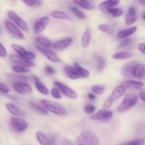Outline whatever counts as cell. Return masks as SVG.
I'll list each match as a JSON object with an SVG mask.
<instances>
[{
    "label": "cell",
    "instance_id": "6da1fadb",
    "mask_svg": "<svg viewBox=\"0 0 145 145\" xmlns=\"http://www.w3.org/2000/svg\"><path fill=\"white\" fill-rule=\"evenodd\" d=\"M99 137L91 130L82 132L75 140L76 145H99Z\"/></svg>",
    "mask_w": 145,
    "mask_h": 145
},
{
    "label": "cell",
    "instance_id": "7a4b0ae2",
    "mask_svg": "<svg viewBox=\"0 0 145 145\" xmlns=\"http://www.w3.org/2000/svg\"><path fill=\"white\" fill-rule=\"evenodd\" d=\"M40 104L48 112H50L57 116H66L67 115V111L65 108L57 102L52 101L48 99H42L40 101Z\"/></svg>",
    "mask_w": 145,
    "mask_h": 145
},
{
    "label": "cell",
    "instance_id": "3957f363",
    "mask_svg": "<svg viewBox=\"0 0 145 145\" xmlns=\"http://www.w3.org/2000/svg\"><path fill=\"white\" fill-rule=\"evenodd\" d=\"M126 90H127L126 88L123 85H119V86L115 87L113 89V91H112L111 94L108 96V98L106 99V101L103 103V108L106 109V110H109L111 108V106H113V103L125 93Z\"/></svg>",
    "mask_w": 145,
    "mask_h": 145
},
{
    "label": "cell",
    "instance_id": "277c9868",
    "mask_svg": "<svg viewBox=\"0 0 145 145\" xmlns=\"http://www.w3.org/2000/svg\"><path fill=\"white\" fill-rule=\"evenodd\" d=\"M138 101V96L136 93H127L125 96L123 101L120 103V106L118 107V112L119 113H123L125 111H127V110L136 105Z\"/></svg>",
    "mask_w": 145,
    "mask_h": 145
},
{
    "label": "cell",
    "instance_id": "5b68a950",
    "mask_svg": "<svg viewBox=\"0 0 145 145\" xmlns=\"http://www.w3.org/2000/svg\"><path fill=\"white\" fill-rule=\"evenodd\" d=\"M9 124L11 129L18 133H24L28 128V122L20 117H11L9 120Z\"/></svg>",
    "mask_w": 145,
    "mask_h": 145
},
{
    "label": "cell",
    "instance_id": "8992f818",
    "mask_svg": "<svg viewBox=\"0 0 145 145\" xmlns=\"http://www.w3.org/2000/svg\"><path fill=\"white\" fill-rule=\"evenodd\" d=\"M4 24H5L6 29L7 30L8 33L11 36L14 37L16 40H19L25 39V35L23 33V31L17 25H16L14 23H12L9 20L7 19L5 20Z\"/></svg>",
    "mask_w": 145,
    "mask_h": 145
},
{
    "label": "cell",
    "instance_id": "52a82bcc",
    "mask_svg": "<svg viewBox=\"0 0 145 145\" xmlns=\"http://www.w3.org/2000/svg\"><path fill=\"white\" fill-rule=\"evenodd\" d=\"M54 86H55L54 87L57 88L60 91L61 93H62L64 96L69 98V99L75 100L79 97V95L74 90H73L72 88L67 86L66 84L62 83V82H54Z\"/></svg>",
    "mask_w": 145,
    "mask_h": 145
},
{
    "label": "cell",
    "instance_id": "ba28073f",
    "mask_svg": "<svg viewBox=\"0 0 145 145\" xmlns=\"http://www.w3.org/2000/svg\"><path fill=\"white\" fill-rule=\"evenodd\" d=\"M7 16L8 18H9V21L14 23L22 31L28 32V25L27 23L21 18V16L18 15L15 11H8L7 12Z\"/></svg>",
    "mask_w": 145,
    "mask_h": 145
},
{
    "label": "cell",
    "instance_id": "9c48e42d",
    "mask_svg": "<svg viewBox=\"0 0 145 145\" xmlns=\"http://www.w3.org/2000/svg\"><path fill=\"white\" fill-rule=\"evenodd\" d=\"M35 48H36L39 52H42V53L46 57L47 59H49L50 62H54V63H58V62H61V59L59 58V57L58 56L57 52H55V51L52 50L51 48H45L39 45H35Z\"/></svg>",
    "mask_w": 145,
    "mask_h": 145
},
{
    "label": "cell",
    "instance_id": "30bf717a",
    "mask_svg": "<svg viewBox=\"0 0 145 145\" xmlns=\"http://www.w3.org/2000/svg\"><path fill=\"white\" fill-rule=\"evenodd\" d=\"M13 89L18 94H30L32 93L33 89L31 85L26 82H17L13 83Z\"/></svg>",
    "mask_w": 145,
    "mask_h": 145
},
{
    "label": "cell",
    "instance_id": "8fae6325",
    "mask_svg": "<svg viewBox=\"0 0 145 145\" xmlns=\"http://www.w3.org/2000/svg\"><path fill=\"white\" fill-rule=\"evenodd\" d=\"M50 23V18L48 16H42L37 20L33 25L34 33L40 34L46 29Z\"/></svg>",
    "mask_w": 145,
    "mask_h": 145
},
{
    "label": "cell",
    "instance_id": "7c38bea8",
    "mask_svg": "<svg viewBox=\"0 0 145 145\" xmlns=\"http://www.w3.org/2000/svg\"><path fill=\"white\" fill-rule=\"evenodd\" d=\"M37 140L41 145H55V136H50L45 134L40 131L35 133Z\"/></svg>",
    "mask_w": 145,
    "mask_h": 145
},
{
    "label": "cell",
    "instance_id": "4fadbf2b",
    "mask_svg": "<svg viewBox=\"0 0 145 145\" xmlns=\"http://www.w3.org/2000/svg\"><path fill=\"white\" fill-rule=\"evenodd\" d=\"M10 60L11 62L14 64V65H21V66L31 68L35 66V64L34 62H31V61H28L27 59H24L22 57L19 56V55L14 54V55H11L9 57Z\"/></svg>",
    "mask_w": 145,
    "mask_h": 145
},
{
    "label": "cell",
    "instance_id": "5bb4252c",
    "mask_svg": "<svg viewBox=\"0 0 145 145\" xmlns=\"http://www.w3.org/2000/svg\"><path fill=\"white\" fill-rule=\"evenodd\" d=\"M113 116V113L111 110L106 109H101L91 116V119L93 120H109Z\"/></svg>",
    "mask_w": 145,
    "mask_h": 145
},
{
    "label": "cell",
    "instance_id": "9a60e30c",
    "mask_svg": "<svg viewBox=\"0 0 145 145\" xmlns=\"http://www.w3.org/2000/svg\"><path fill=\"white\" fill-rule=\"evenodd\" d=\"M72 42H73V38L71 37H67V38L55 41L54 43H52V48L56 50H65L69 48L72 45Z\"/></svg>",
    "mask_w": 145,
    "mask_h": 145
},
{
    "label": "cell",
    "instance_id": "2e32d148",
    "mask_svg": "<svg viewBox=\"0 0 145 145\" xmlns=\"http://www.w3.org/2000/svg\"><path fill=\"white\" fill-rule=\"evenodd\" d=\"M120 2V0H105L99 4V9L104 14H108V11L110 8L116 7Z\"/></svg>",
    "mask_w": 145,
    "mask_h": 145
},
{
    "label": "cell",
    "instance_id": "e0dca14e",
    "mask_svg": "<svg viewBox=\"0 0 145 145\" xmlns=\"http://www.w3.org/2000/svg\"><path fill=\"white\" fill-rule=\"evenodd\" d=\"M137 13L136 11L135 8L133 7H131L127 10V12L126 14L125 18V22L126 25L130 26L134 24L137 21Z\"/></svg>",
    "mask_w": 145,
    "mask_h": 145
},
{
    "label": "cell",
    "instance_id": "ac0fdd59",
    "mask_svg": "<svg viewBox=\"0 0 145 145\" xmlns=\"http://www.w3.org/2000/svg\"><path fill=\"white\" fill-rule=\"evenodd\" d=\"M5 107L8 113L12 115L14 117H23L25 116L24 111L21 108H20L18 106L12 103H7L5 104Z\"/></svg>",
    "mask_w": 145,
    "mask_h": 145
},
{
    "label": "cell",
    "instance_id": "d6986e66",
    "mask_svg": "<svg viewBox=\"0 0 145 145\" xmlns=\"http://www.w3.org/2000/svg\"><path fill=\"white\" fill-rule=\"evenodd\" d=\"M137 63V62L133 61L129 63L126 64L121 69V74L123 77L126 79H132L133 78V69L135 65Z\"/></svg>",
    "mask_w": 145,
    "mask_h": 145
},
{
    "label": "cell",
    "instance_id": "ffe728a7",
    "mask_svg": "<svg viewBox=\"0 0 145 145\" xmlns=\"http://www.w3.org/2000/svg\"><path fill=\"white\" fill-rule=\"evenodd\" d=\"M133 76L136 79H142L145 76V65L137 62L133 67Z\"/></svg>",
    "mask_w": 145,
    "mask_h": 145
},
{
    "label": "cell",
    "instance_id": "44dd1931",
    "mask_svg": "<svg viewBox=\"0 0 145 145\" xmlns=\"http://www.w3.org/2000/svg\"><path fill=\"white\" fill-rule=\"evenodd\" d=\"M123 86L126 88V89H133V90H137V89H142L144 86V84L141 82L133 79H127L123 82Z\"/></svg>",
    "mask_w": 145,
    "mask_h": 145
},
{
    "label": "cell",
    "instance_id": "7402d4cb",
    "mask_svg": "<svg viewBox=\"0 0 145 145\" xmlns=\"http://www.w3.org/2000/svg\"><path fill=\"white\" fill-rule=\"evenodd\" d=\"M137 26H132L130 28H126V29L122 30L119 31L117 34V38L118 40H123L125 38H129L130 35L134 34L137 31Z\"/></svg>",
    "mask_w": 145,
    "mask_h": 145
},
{
    "label": "cell",
    "instance_id": "603a6c76",
    "mask_svg": "<svg viewBox=\"0 0 145 145\" xmlns=\"http://www.w3.org/2000/svg\"><path fill=\"white\" fill-rule=\"evenodd\" d=\"M51 16L53 18H57V19L59 20H67V21H70L72 19V17L67 14V12L64 11H59V10H55V11H52L51 13Z\"/></svg>",
    "mask_w": 145,
    "mask_h": 145
},
{
    "label": "cell",
    "instance_id": "cb8c5ba5",
    "mask_svg": "<svg viewBox=\"0 0 145 145\" xmlns=\"http://www.w3.org/2000/svg\"><path fill=\"white\" fill-rule=\"evenodd\" d=\"M91 39V30L89 28H86L83 33L81 39V43L83 48H86L89 47Z\"/></svg>",
    "mask_w": 145,
    "mask_h": 145
},
{
    "label": "cell",
    "instance_id": "d4e9b609",
    "mask_svg": "<svg viewBox=\"0 0 145 145\" xmlns=\"http://www.w3.org/2000/svg\"><path fill=\"white\" fill-rule=\"evenodd\" d=\"M64 71H65V73L67 74L68 77H69V79H72V80H76V79H80V77H79L77 72L75 70L74 67L73 66H71V65H66V66H65V67H64Z\"/></svg>",
    "mask_w": 145,
    "mask_h": 145
},
{
    "label": "cell",
    "instance_id": "484cf974",
    "mask_svg": "<svg viewBox=\"0 0 145 145\" xmlns=\"http://www.w3.org/2000/svg\"><path fill=\"white\" fill-rule=\"evenodd\" d=\"M35 42H36L37 45H39L45 48H51L52 46V43L50 40V39L43 35H39L37 37L35 38Z\"/></svg>",
    "mask_w": 145,
    "mask_h": 145
},
{
    "label": "cell",
    "instance_id": "4316f807",
    "mask_svg": "<svg viewBox=\"0 0 145 145\" xmlns=\"http://www.w3.org/2000/svg\"><path fill=\"white\" fill-rule=\"evenodd\" d=\"M73 67L80 78H88L90 76V72L86 68H84L83 67L81 66L79 63H74Z\"/></svg>",
    "mask_w": 145,
    "mask_h": 145
},
{
    "label": "cell",
    "instance_id": "83f0119b",
    "mask_svg": "<svg viewBox=\"0 0 145 145\" xmlns=\"http://www.w3.org/2000/svg\"><path fill=\"white\" fill-rule=\"evenodd\" d=\"M133 56V53L127 51H120V52H116L112 55V58L116 60H125L130 58Z\"/></svg>",
    "mask_w": 145,
    "mask_h": 145
},
{
    "label": "cell",
    "instance_id": "f1b7e54d",
    "mask_svg": "<svg viewBox=\"0 0 145 145\" xmlns=\"http://www.w3.org/2000/svg\"><path fill=\"white\" fill-rule=\"evenodd\" d=\"M74 3L78 5L79 7H82V8L88 11H91L94 8V6L88 0H73Z\"/></svg>",
    "mask_w": 145,
    "mask_h": 145
},
{
    "label": "cell",
    "instance_id": "f546056e",
    "mask_svg": "<svg viewBox=\"0 0 145 145\" xmlns=\"http://www.w3.org/2000/svg\"><path fill=\"white\" fill-rule=\"evenodd\" d=\"M34 84H35V86L37 90H38V91L40 92L41 94L45 95V96H48L49 95V90L47 88V86L42 82H41L40 79L39 80L34 81Z\"/></svg>",
    "mask_w": 145,
    "mask_h": 145
},
{
    "label": "cell",
    "instance_id": "4dcf8cb0",
    "mask_svg": "<svg viewBox=\"0 0 145 145\" xmlns=\"http://www.w3.org/2000/svg\"><path fill=\"white\" fill-rule=\"evenodd\" d=\"M29 106H31L33 109H34L35 111L38 112V113H41V114L48 115V113H49V112H48L41 104H38V103H34V102H30Z\"/></svg>",
    "mask_w": 145,
    "mask_h": 145
},
{
    "label": "cell",
    "instance_id": "1f68e13d",
    "mask_svg": "<svg viewBox=\"0 0 145 145\" xmlns=\"http://www.w3.org/2000/svg\"><path fill=\"white\" fill-rule=\"evenodd\" d=\"M12 70L16 74H26L31 72V68L21 66V65H14L12 66Z\"/></svg>",
    "mask_w": 145,
    "mask_h": 145
},
{
    "label": "cell",
    "instance_id": "d6a6232c",
    "mask_svg": "<svg viewBox=\"0 0 145 145\" xmlns=\"http://www.w3.org/2000/svg\"><path fill=\"white\" fill-rule=\"evenodd\" d=\"M9 81L12 82L13 83L17 82H25L28 79V77H26L24 75L21 74H9L8 76Z\"/></svg>",
    "mask_w": 145,
    "mask_h": 145
},
{
    "label": "cell",
    "instance_id": "836d02e7",
    "mask_svg": "<svg viewBox=\"0 0 145 145\" xmlns=\"http://www.w3.org/2000/svg\"><path fill=\"white\" fill-rule=\"evenodd\" d=\"M11 48H12L13 50L16 52V54L19 56L23 57V55L26 52V50L21 45H18V44H16V43H13L11 45Z\"/></svg>",
    "mask_w": 145,
    "mask_h": 145
},
{
    "label": "cell",
    "instance_id": "e575fe53",
    "mask_svg": "<svg viewBox=\"0 0 145 145\" xmlns=\"http://www.w3.org/2000/svg\"><path fill=\"white\" fill-rule=\"evenodd\" d=\"M27 7L31 8H37L41 6L42 1L40 0H21Z\"/></svg>",
    "mask_w": 145,
    "mask_h": 145
},
{
    "label": "cell",
    "instance_id": "d590c367",
    "mask_svg": "<svg viewBox=\"0 0 145 145\" xmlns=\"http://www.w3.org/2000/svg\"><path fill=\"white\" fill-rule=\"evenodd\" d=\"M123 14H124L123 9L120 8H116V7L110 8L108 11V14H110L113 17H120L122 15H123Z\"/></svg>",
    "mask_w": 145,
    "mask_h": 145
},
{
    "label": "cell",
    "instance_id": "8d00e7d4",
    "mask_svg": "<svg viewBox=\"0 0 145 145\" xmlns=\"http://www.w3.org/2000/svg\"><path fill=\"white\" fill-rule=\"evenodd\" d=\"M91 89L93 93H94L95 95H101L105 91V86L103 85H92Z\"/></svg>",
    "mask_w": 145,
    "mask_h": 145
},
{
    "label": "cell",
    "instance_id": "74e56055",
    "mask_svg": "<svg viewBox=\"0 0 145 145\" xmlns=\"http://www.w3.org/2000/svg\"><path fill=\"white\" fill-rule=\"evenodd\" d=\"M96 62H97V69L99 72H102L105 69L106 66V61L103 57L99 56L96 57Z\"/></svg>",
    "mask_w": 145,
    "mask_h": 145
},
{
    "label": "cell",
    "instance_id": "f35d334b",
    "mask_svg": "<svg viewBox=\"0 0 145 145\" xmlns=\"http://www.w3.org/2000/svg\"><path fill=\"white\" fill-rule=\"evenodd\" d=\"M70 10L73 13V14L75 16L80 18V19H85V18H86L84 13L82 10L79 9V8H76V7H70Z\"/></svg>",
    "mask_w": 145,
    "mask_h": 145
},
{
    "label": "cell",
    "instance_id": "ab89813d",
    "mask_svg": "<svg viewBox=\"0 0 145 145\" xmlns=\"http://www.w3.org/2000/svg\"><path fill=\"white\" fill-rule=\"evenodd\" d=\"M98 29L101 32L105 33L107 34H111L113 33V28L108 24H100V25L98 26Z\"/></svg>",
    "mask_w": 145,
    "mask_h": 145
},
{
    "label": "cell",
    "instance_id": "60d3db41",
    "mask_svg": "<svg viewBox=\"0 0 145 145\" xmlns=\"http://www.w3.org/2000/svg\"><path fill=\"white\" fill-rule=\"evenodd\" d=\"M133 42V39L130 38H125V39H123L120 41V42L119 43L118 48V49H123L125 48H127V46L130 45V44Z\"/></svg>",
    "mask_w": 145,
    "mask_h": 145
},
{
    "label": "cell",
    "instance_id": "b9f144b4",
    "mask_svg": "<svg viewBox=\"0 0 145 145\" xmlns=\"http://www.w3.org/2000/svg\"><path fill=\"white\" fill-rule=\"evenodd\" d=\"M145 140L144 139L139 138L136 139V140H132V141L127 142L123 143V144L120 145H144Z\"/></svg>",
    "mask_w": 145,
    "mask_h": 145
},
{
    "label": "cell",
    "instance_id": "7bdbcfd3",
    "mask_svg": "<svg viewBox=\"0 0 145 145\" xmlns=\"http://www.w3.org/2000/svg\"><path fill=\"white\" fill-rule=\"evenodd\" d=\"M22 57H24V59H27V60L28 61L33 62V61L35 59V58H36V56H35V54L34 53V52L27 50L26 52L23 55Z\"/></svg>",
    "mask_w": 145,
    "mask_h": 145
},
{
    "label": "cell",
    "instance_id": "ee69618b",
    "mask_svg": "<svg viewBox=\"0 0 145 145\" xmlns=\"http://www.w3.org/2000/svg\"><path fill=\"white\" fill-rule=\"evenodd\" d=\"M50 93L51 95H52V97L55 99L59 100V99H60L61 98H62V93H61L60 91L55 87L52 88V89H51L50 91Z\"/></svg>",
    "mask_w": 145,
    "mask_h": 145
},
{
    "label": "cell",
    "instance_id": "f6af8a7d",
    "mask_svg": "<svg viewBox=\"0 0 145 145\" xmlns=\"http://www.w3.org/2000/svg\"><path fill=\"white\" fill-rule=\"evenodd\" d=\"M95 110H96V107L92 104H87L84 107V111L86 114H91V113H94Z\"/></svg>",
    "mask_w": 145,
    "mask_h": 145
},
{
    "label": "cell",
    "instance_id": "bcb514c9",
    "mask_svg": "<svg viewBox=\"0 0 145 145\" xmlns=\"http://www.w3.org/2000/svg\"><path fill=\"white\" fill-rule=\"evenodd\" d=\"M10 92V89L7 84L0 82V93L3 94H8Z\"/></svg>",
    "mask_w": 145,
    "mask_h": 145
},
{
    "label": "cell",
    "instance_id": "7dc6e473",
    "mask_svg": "<svg viewBox=\"0 0 145 145\" xmlns=\"http://www.w3.org/2000/svg\"><path fill=\"white\" fill-rule=\"evenodd\" d=\"M7 56V50L2 43L0 42V57H6Z\"/></svg>",
    "mask_w": 145,
    "mask_h": 145
},
{
    "label": "cell",
    "instance_id": "c3c4849f",
    "mask_svg": "<svg viewBox=\"0 0 145 145\" xmlns=\"http://www.w3.org/2000/svg\"><path fill=\"white\" fill-rule=\"evenodd\" d=\"M45 69L47 73L50 74H54L55 73V69L52 66H50V65H47L45 67Z\"/></svg>",
    "mask_w": 145,
    "mask_h": 145
},
{
    "label": "cell",
    "instance_id": "681fc988",
    "mask_svg": "<svg viewBox=\"0 0 145 145\" xmlns=\"http://www.w3.org/2000/svg\"><path fill=\"white\" fill-rule=\"evenodd\" d=\"M139 96L140 99L145 103V89H141L139 92Z\"/></svg>",
    "mask_w": 145,
    "mask_h": 145
},
{
    "label": "cell",
    "instance_id": "f907efd6",
    "mask_svg": "<svg viewBox=\"0 0 145 145\" xmlns=\"http://www.w3.org/2000/svg\"><path fill=\"white\" fill-rule=\"evenodd\" d=\"M138 49H139V50L142 52V53L145 55V43L144 42H142V43L139 44Z\"/></svg>",
    "mask_w": 145,
    "mask_h": 145
},
{
    "label": "cell",
    "instance_id": "816d5d0a",
    "mask_svg": "<svg viewBox=\"0 0 145 145\" xmlns=\"http://www.w3.org/2000/svg\"><path fill=\"white\" fill-rule=\"evenodd\" d=\"M61 145H74V144L72 143V142L71 140H68V139H65L62 141V144Z\"/></svg>",
    "mask_w": 145,
    "mask_h": 145
},
{
    "label": "cell",
    "instance_id": "f5cc1de1",
    "mask_svg": "<svg viewBox=\"0 0 145 145\" xmlns=\"http://www.w3.org/2000/svg\"><path fill=\"white\" fill-rule=\"evenodd\" d=\"M88 98L91 100H95L96 99V96L93 93H90L88 94Z\"/></svg>",
    "mask_w": 145,
    "mask_h": 145
},
{
    "label": "cell",
    "instance_id": "db71d44e",
    "mask_svg": "<svg viewBox=\"0 0 145 145\" xmlns=\"http://www.w3.org/2000/svg\"><path fill=\"white\" fill-rule=\"evenodd\" d=\"M139 1H140V3L142 5L145 6V0H139Z\"/></svg>",
    "mask_w": 145,
    "mask_h": 145
},
{
    "label": "cell",
    "instance_id": "11a10c76",
    "mask_svg": "<svg viewBox=\"0 0 145 145\" xmlns=\"http://www.w3.org/2000/svg\"><path fill=\"white\" fill-rule=\"evenodd\" d=\"M143 19H144V20H145V14H144V15H143Z\"/></svg>",
    "mask_w": 145,
    "mask_h": 145
},
{
    "label": "cell",
    "instance_id": "9f6ffc18",
    "mask_svg": "<svg viewBox=\"0 0 145 145\" xmlns=\"http://www.w3.org/2000/svg\"><path fill=\"white\" fill-rule=\"evenodd\" d=\"M11 1H16V0H11Z\"/></svg>",
    "mask_w": 145,
    "mask_h": 145
},
{
    "label": "cell",
    "instance_id": "6f0895ef",
    "mask_svg": "<svg viewBox=\"0 0 145 145\" xmlns=\"http://www.w3.org/2000/svg\"><path fill=\"white\" fill-rule=\"evenodd\" d=\"M0 33H1V27H0Z\"/></svg>",
    "mask_w": 145,
    "mask_h": 145
}]
</instances>
